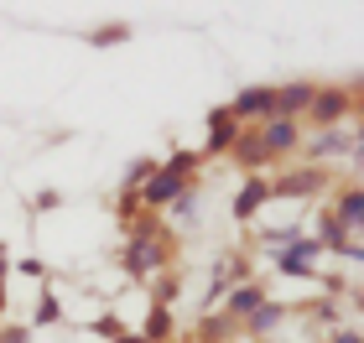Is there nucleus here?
I'll return each instance as SVG.
<instances>
[{"instance_id":"nucleus-1","label":"nucleus","mask_w":364,"mask_h":343,"mask_svg":"<svg viewBox=\"0 0 364 343\" xmlns=\"http://www.w3.org/2000/svg\"><path fill=\"white\" fill-rule=\"evenodd\" d=\"M182 187H188V177H182V172H172V167H161V172H151V177H146L141 203H151V208H161V203H177V198H182Z\"/></svg>"},{"instance_id":"nucleus-2","label":"nucleus","mask_w":364,"mask_h":343,"mask_svg":"<svg viewBox=\"0 0 364 343\" xmlns=\"http://www.w3.org/2000/svg\"><path fill=\"white\" fill-rule=\"evenodd\" d=\"M349 109H354V89H318V94H312V114L323 120V130L338 125Z\"/></svg>"},{"instance_id":"nucleus-3","label":"nucleus","mask_w":364,"mask_h":343,"mask_svg":"<svg viewBox=\"0 0 364 343\" xmlns=\"http://www.w3.org/2000/svg\"><path fill=\"white\" fill-rule=\"evenodd\" d=\"M312 84H287V89H276V104H271V120H296L302 109H312Z\"/></svg>"},{"instance_id":"nucleus-4","label":"nucleus","mask_w":364,"mask_h":343,"mask_svg":"<svg viewBox=\"0 0 364 343\" xmlns=\"http://www.w3.org/2000/svg\"><path fill=\"white\" fill-rule=\"evenodd\" d=\"M255 146H260V151H266V156L296 151V146H302V130H296V120H271V125H266V136H260Z\"/></svg>"},{"instance_id":"nucleus-5","label":"nucleus","mask_w":364,"mask_h":343,"mask_svg":"<svg viewBox=\"0 0 364 343\" xmlns=\"http://www.w3.org/2000/svg\"><path fill=\"white\" fill-rule=\"evenodd\" d=\"M136 229H141V239L130 244V255H125V271H130V276H151V271H156V260H161V250L151 244V224H136Z\"/></svg>"},{"instance_id":"nucleus-6","label":"nucleus","mask_w":364,"mask_h":343,"mask_svg":"<svg viewBox=\"0 0 364 343\" xmlns=\"http://www.w3.org/2000/svg\"><path fill=\"white\" fill-rule=\"evenodd\" d=\"M271 104H276V89H245L224 114L229 120H260V114H271Z\"/></svg>"},{"instance_id":"nucleus-7","label":"nucleus","mask_w":364,"mask_h":343,"mask_svg":"<svg viewBox=\"0 0 364 343\" xmlns=\"http://www.w3.org/2000/svg\"><path fill=\"white\" fill-rule=\"evenodd\" d=\"M281 322H287V307H281V302H260L255 312L245 317V333H250V338H271Z\"/></svg>"},{"instance_id":"nucleus-8","label":"nucleus","mask_w":364,"mask_h":343,"mask_svg":"<svg viewBox=\"0 0 364 343\" xmlns=\"http://www.w3.org/2000/svg\"><path fill=\"white\" fill-rule=\"evenodd\" d=\"M354 146H359V141H354V130H323V136L312 141V151H307V156H312V161H328V156H349Z\"/></svg>"},{"instance_id":"nucleus-9","label":"nucleus","mask_w":364,"mask_h":343,"mask_svg":"<svg viewBox=\"0 0 364 343\" xmlns=\"http://www.w3.org/2000/svg\"><path fill=\"white\" fill-rule=\"evenodd\" d=\"M266 198H271V183H266V177H250V183L235 192V219H255Z\"/></svg>"},{"instance_id":"nucleus-10","label":"nucleus","mask_w":364,"mask_h":343,"mask_svg":"<svg viewBox=\"0 0 364 343\" xmlns=\"http://www.w3.org/2000/svg\"><path fill=\"white\" fill-rule=\"evenodd\" d=\"M235 141H240V136H235V120H229L224 109H213V114H208V146H203V151H229Z\"/></svg>"},{"instance_id":"nucleus-11","label":"nucleus","mask_w":364,"mask_h":343,"mask_svg":"<svg viewBox=\"0 0 364 343\" xmlns=\"http://www.w3.org/2000/svg\"><path fill=\"white\" fill-rule=\"evenodd\" d=\"M260 302H266V291H260V286H240L235 297H229V317H240V322H245Z\"/></svg>"},{"instance_id":"nucleus-12","label":"nucleus","mask_w":364,"mask_h":343,"mask_svg":"<svg viewBox=\"0 0 364 343\" xmlns=\"http://www.w3.org/2000/svg\"><path fill=\"white\" fill-rule=\"evenodd\" d=\"M276 271H281V276H296V281H302V276H312V260H307V255H296V250H281Z\"/></svg>"},{"instance_id":"nucleus-13","label":"nucleus","mask_w":364,"mask_h":343,"mask_svg":"<svg viewBox=\"0 0 364 343\" xmlns=\"http://www.w3.org/2000/svg\"><path fill=\"white\" fill-rule=\"evenodd\" d=\"M338 224L349 229V234L359 229V187H349V192H343V198H338Z\"/></svg>"},{"instance_id":"nucleus-14","label":"nucleus","mask_w":364,"mask_h":343,"mask_svg":"<svg viewBox=\"0 0 364 343\" xmlns=\"http://www.w3.org/2000/svg\"><path fill=\"white\" fill-rule=\"evenodd\" d=\"M167 333H172V312H167V307H156V312L146 317V333H141V338L156 343V338H167Z\"/></svg>"},{"instance_id":"nucleus-15","label":"nucleus","mask_w":364,"mask_h":343,"mask_svg":"<svg viewBox=\"0 0 364 343\" xmlns=\"http://www.w3.org/2000/svg\"><path fill=\"white\" fill-rule=\"evenodd\" d=\"M63 312H58V297H53V291H47V297L37 302V322H42V328H47V322H58Z\"/></svg>"},{"instance_id":"nucleus-16","label":"nucleus","mask_w":364,"mask_h":343,"mask_svg":"<svg viewBox=\"0 0 364 343\" xmlns=\"http://www.w3.org/2000/svg\"><path fill=\"white\" fill-rule=\"evenodd\" d=\"M16 271H21V276H31V281H42V276H47V266H42L37 255H31V260H21V266H16Z\"/></svg>"},{"instance_id":"nucleus-17","label":"nucleus","mask_w":364,"mask_h":343,"mask_svg":"<svg viewBox=\"0 0 364 343\" xmlns=\"http://www.w3.org/2000/svg\"><path fill=\"white\" fill-rule=\"evenodd\" d=\"M26 338H31L26 328H6V333H0V343H26Z\"/></svg>"},{"instance_id":"nucleus-18","label":"nucleus","mask_w":364,"mask_h":343,"mask_svg":"<svg viewBox=\"0 0 364 343\" xmlns=\"http://www.w3.org/2000/svg\"><path fill=\"white\" fill-rule=\"evenodd\" d=\"M328 343H359V333H354V328H343V333H333Z\"/></svg>"},{"instance_id":"nucleus-19","label":"nucleus","mask_w":364,"mask_h":343,"mask_svg":"<svg viewBox=\"0 0 364 343\" xmlns=\"http://www.w3.org/2000/svg\"><path fill=\"white\" fill-rule=\"evenodd\" d=\"M114 343H146L141 333H114Z\"/></svg>"},{"instance_id":"nucleus-20","label":"nucleus","mask_w":364,"mask_h":343,"mask_svg":"<svg viewBox=\"0 0 364 343\" xmlns=\"http://www.w3.org/2000/svg\"><path fill=\"white\" fill-rule=\"evenodd\" d=\"M6 271H11V260H6V250H0V281H6Z\"/></svg>"}]
</instances>
